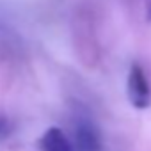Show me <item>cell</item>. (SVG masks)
<instances>
[{"mask_svg":"<svg viewBox=\"0 0 151 151\" xmlns=\"http://www.w3.org/2000/svg\"><path fill=\"white\" fill-rule=\"evenodd\" d=\"M126 94H128L130 103L139 110L147 109L151 105V87H149V82L146 77V71L137 62H133L130 66V71H128Z\"/></svg>","mask_w":151,"mask_h":151,"instance_id":"cell-1","label":"cell"},{"mask_svg":"<svg viewBox=\"0 0 151 151\" xmlns=\"http://www.w3.org/2000/svg\"><path fill=\"white\" fill-rule=\"evenodd\" d=\"M75 151H101V139L96 126L89 119L75 124Z\"/></svg>","mask_w":151,"mask_h":151,"instance_id":"cell-2","label":"cell"},{"mask_svg":"<svg viewBox=\"0 0 151 151\" xmlns=\"http://www.w3.org/2000/svg\"><path fill=\"white\" fill-rule=\"evenodd\" d=\"M39 151H75V147L60 128L52 126L41 135Z\"/></svg>","mask_w":151,"mask_h":151,"instance_id":"cell-3","label":"cell"},{"mask_svg":"<svg viewBox=\"0 0 151 151\" xmlns=\"http://www.w3.org/2000/svg\"><path fill=\"white\" fill-rule=\"evenodd\" d=\"M9 132H11V121L4 116H0V139L6 137Z\"/></svg>","mask_w":151,"mask_h":151,"instance_id":"cell-4","label":"cell"},{"mask_svg":"<svg viewBox=\"0 0 151 151\" xmlns=\"http://www.w3.org/2000/svg\"><path fill=\"white\" fill-rule=\"evenodd\" d=\"M144 7H146V16L151 20V0H144Z\"/></svg>","mask_w":151,"mask_h":151,"instance_id":"cell-5","label":"cell"}]
</instances>
